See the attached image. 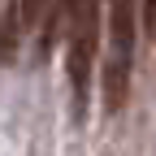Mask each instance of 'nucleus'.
<instances>
[{"label":"nucleus","instance_id":"1","mask_svg":"<svg viewBox=\"0 0 156 156\" xmlns=\"http://www.w3.org/2000/svg\"><path fill=\"white\" fill-rule=\"evenodd\" d=\"M65 39V61H69V87H74V113L87 108V83H91V56L100 48V0H61L52 13V35L44 39V52L52 39Z\"/></svg>","mask_w":156,"mask_h":156},{"label":"nucleus","instance_id":"2","mask_svg":"<svg viewBox=\"0 0 156 156\" xmlns=\"http://www.w3.org/2000/svg\"><path fill=\"white\" fill-rule=\"evenodd\" d=\"M134 5L108 0V61H104V108L117 113L130 95V61H134Z\"/></svg>","mask_w":156,"mask_h":156},{"label":"nucleus","instance_id":"3","mask_svg":"<svg viewBox=\"0 0 156 156\" xmlns=\"http://www.w3.org/2000/svg\"><path fill=\"white\" fill-rule=\"evenodd\" d=\"M48 0H13V9L5 13V22H0V61L13 65L17 61V44H22V35L35 30V22L44 17Z\"/></svg>","mask_w":156,"mask_h":156},{"label":"nucleus","instance_id":"4","mask_svg":"<svg viewBox=\"0 0 156 156\" xmlns=\"http://www.w3.org/2000/svg\"><path fill=\"white\" fill-rule=\"evenodd\" d=\"M143 26L156 35V0H143Z\"/></svg>","mask_w":156,"mask_h":156}]
</instances>
